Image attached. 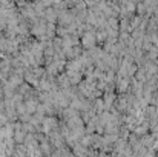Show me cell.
Wrapping results in <instances>:
<instances>
[{
	"label": "cell",
	"mask_w": 158,
	"mask_h": 157,
	"mask_svg": "<svg viewBox=\"0 0 158 157\" xmlns=\"http://www.w3.org/2000/svg\"><path fill=\"white\" fill-rule=\"evenodd\" d=\"M25 82L29 83L34 89H39V86H40V79H37L35 74L31 69H26V72H25Z\"/></svg>",
	"instance_id": "6da1fadb"
},
{
	"label": "cell",
	"mask_w": 158,
	"mask_h": 157,
	"mask_svg": "<svg viewBox=\"0 0 158 157\" xmlns=\"http://www.w3.org/2000/svg\"><path fill=\"white\" fill-rule=\"evenodd\" d=\"M25 105H26V111H28V114L29 116H34L35 112H37V108H39V100L37 99H28V100H25Z\"/></svg>",
	"instance_id": "7a4b0ae2"
},
{
	"label": "cell",
	"mask_w": 158,
	"mask_h": 157,
	"mask_svg": "<svg viewBox=\"0 0 158 157\" xmlns=\"http://www.w3.org/2000/svg\"><path fill=\"white\" fill-rule=\"evenodd\" d=\"M5 100V94H3V89H0V103Z\"/></svg>",
	"instance_id": "3957f363"
}]
</instances>
